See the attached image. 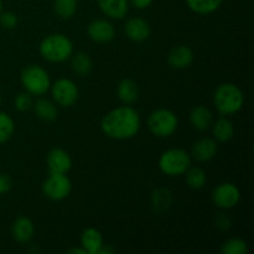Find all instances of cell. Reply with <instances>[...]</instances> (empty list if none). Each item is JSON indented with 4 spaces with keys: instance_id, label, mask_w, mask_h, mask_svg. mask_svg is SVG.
<instances>
[{
    "instance_id": "1",
    "label": "cell",
    "mask_w": 254,
    "mask_h": 254,
    "mask_svg": "<svg viewBox=\"0 0 254 254\" xmlns=\"http://www.w3.org/2000/svg\"><path fill=\"white\" fill-rule=\"evenodd\" d=\"M141 119L138 111L130 106L117 107L109 111L101 121V129L107 138L128 140L140 130Z\"/></svg>"
},
{
    "instance_id": "2",
    "label": "cell",
    "mask_w": 254,
    "mask_h": 254,
    "mask_svg": "<svg viewBox=\"0 0 254 254\" xmlns=\"http://www.w3.org/2000/svg\"><path fill=\"white\" fill-rule=\"evenodd\" d=\"M42 59L51 64L67 61L73 54V44L67 35L56 32L45 37L39 46Z\"/></svg>"
},
{
    "instance_id": "3",
    "label": "cell",
    "mask_w": 254,
    "mask_h": 254,
    "mask_svg": "<svg viewBox=\"0 0 254 254\" xmlns=\"http://www.w3.org/2000/svg\"><path fill=\"white\" fill-rule=\"evenodd\" d=\"M213 103L221 116H232L238 113L245 104V94L235 83L220 84L213 93Z\"/></svg>"
},
{
    "instance_id": "4",
    "label": "cell",
    "mask_w": 254,
    "mask_h": 254,
    "mask_svg": "<svg viewBox=\"0 0 254 254\" xmlns=\"http://www.w3.org/2000/svg\"><path fill=\"white\" fill-rule=\"evenodd\" d=\"M20 81L25 92L36 97L46 94L51 87V78H50L49 72L39 64H30L25 67L20 76Z\"/></svg>"
},
{
    "instance_id": "5",
    "label": "cell",
    "mask_w": 254,
    "mask_h": 254,
    "mask_svg": "<svg viewBox=\"0 0 254 254\" xmlns=\"http://www.w3.org/2000/svg\"><path fill=\"white\" fill-rule=\"evenodd\" d=\"M190 166L191 155L180 148L168 149L159 158V169L170 178L184 175Z\"/></svg>"
},
{
    "instance_id": "6",
    "label": "cell",
    "mask_w": 254,
    "mask_h": 254,
    "mask_svg": "<svg viewBox=\"0 0 254 254\" xmlns=\"http://www.w3.org/2000/svg\"><path fill=\"white\" fill-rule=\"evenodd\" d=\"M178 116L170 109H155L148 117L149 130L158 138H169L178 130Z\"/></svg>"
},
{
    "instance_id": "7",
    "label": "cell",
    "mask_w": 254,
    "mask_h": 254,
    "mask_svg": "<svg viewBox=\"0 0 254 254\" xmlns=\"http://www.w3.org/2000/svg\"><path fill=\"white\" fill-rule=\"evenodd\" d=\"M50 89H51L52 99L60 107L68 108L78 101V87L69 78H59L54 83H51Z\"/></svg>"
},
{
    "instance_id": "8",
    "label": "cell",
    "mask_w": 254,
    "mask_h": 254,
    "mask_svg": "<svg viewBox=\"0 0 254 254\" xmlns=\"http://www.w3.org/2000/svg\"><path fill=\"white\" fill-rule=\"evenodd\" d=\"M42 193L51 201H62L71 193L72 184L66 174H50L42 183Z\"/></svg>"
},
{
    "instance_id": "9",
    "label": "cell",
    "mask_w": 254,
    "mask_h": 254,
    "mask_svg": "<svg viewBox=\"0 0 254 254\" xmlns=\"http://www.w3.org/2000/svg\"><path fill=\"white\" fill-rule=\"evenodd\" d=\"M241 200V191L235 184L221 183L212 191V201L215 206L222 210L236 207Z\"/></svg>"
},
{
    "instance_id": "10",
    "label": "cell",
    "mask_w": 254,
    "mask_h": 254,
    "mask_svg": "<svg viewBox=\"0 0 254 254\" xmlns=\"http://www.w3.org/2000/svg\"><path fill=\"white\" fill-rule=\"evenodd\" d=\"M87 34L92 41L97 44H108L116 37V29L111 21L106 19H96L89 22Z\"/></svg>"
},
{
    "instance_id": "11",
    "label": "cell",
    "mask_w": 254,
    "mask_h": 254,
    "mask_svg": "<svg viewBox=\"0 0 254 254\" xmlns=\"http://www.w3.org/2000/svg\"><path fill=\"white\" fill-rule=\"evenodd\" d=\"M50 174H67L72 168V158L66 150L54 148L49 151L46 158Z\"/></svg>"
},
{
    "instance_id": "12",
    "label": "cell",
    "mask_w": 254,
    "mask_h": 254,
    "mask_svg": "<svg viewBox=\"0 0 254 254\" xmlns=\"http://www.w3.org/2000/svg\"><path fill=\"white\" fill-rule=\"evenodd\" d=\"M124 32L127 37L134 42H143L150 36V25L141 17H130L124 25Z\"/></svg>"
},
{
    "instance_id": "13",
    "label": "cell",
    "mask_w": 254,
    "mask_h": 254,
    "mask_svg": "<svg viewBox=\"0 0 254 254\" xmlns=\"http://www.w3.org/2000/svg\"><path fill=\"white\" fill-rule=\"evenodd\" d=\"M193 51L189 46L179 45L171 49L168 55L169 66L175 69H185L193 62Z\"/></svg>"
},
{
    "instance_id": "14",
    "label": "cell",
    "mask_w": 254,
    "mask_h": 254,
    "mask_svg": "<svg viewBox=\"0 0 254 254\" xmlns=\"http://www.w3.org/2000/svg\"><path fill=\"white\" fill-rule=\"evenodd\" d=\"M97 5L106 16L114 20L124 19L129 10L128 0H97Z\"/></svg>"
},
{
    "instance_id": "15",
    "label": "cell",
    "mask_w": 254,
    "mask_h": 254,
    "mask_svg": "<svg viewBox=\"0 0 254 254\" xmlns=\"http://www.w3.org/2000/svg\"><path fill=\"white\" fill-rule=\"evenodd\" d=\"M218 150L217 141L213 138H201L193 144L192 156L200 163L212 160Z\"/></svg>"
},
{
    "instance_id": "16",
    "label": "cell",
    "mask_w": 254,
    "mask_h": 254,
    "mask_svg": "<svg viewBox=\"0 0 254 254\" xmlns=\"http://www.w3.org/2000/svg\"><path fill=\"white\" fill-rule=\"evenodd\" d=\"M11 235L16 242L22 243V245L29 243L35 235L34 222L29 217H25V216L16 218L12 223Z\"/></svg>"
},
{
    "instance_id": "17",
    "label": "cell",
    "mask_w": 254,
    "mask_h": 254,
    "mask_svg": "<svg viewBox=\"0 0 254 254\" xmlns=\"http://www.w3.org/2000/svg\"><path fill=\"white\" fill-rule=\"evenodd\" d=\"M103 245V236L97 228L89 227L82 232L81 247L86 251L87 254H98Z\"/></svg>"
},
{
    "instance_id": "18",
    "label": "cell",
    "mask_w": 254,
    "mask_h": 254,
    "mask_svg": "<svg viewBox=\"0 0 254 254\" xmlns=\"http://www.w3.org/2000/svg\"><path fill=\"white\" fill-rule=\"evenodd\" d=\"M190 123L196 130H207L213 123L212 112L205 106L195 107L190 112Z\"/></svg>"
},
{
    "instance_id": "19",
    "label": "cell",
    "mask_w": 254,
    "mask_h": 254,
    "mask_svg": "<svg viewBox=\"0 0 254 254\" xmlns=\"http://www.w3.org/2000/svg\"><path fill=\"white\" fill-rule=\"evenodd\" d=\"M117 96L119 101L127 106H131L135 103L139 98V88L138 84L133 79L124 78L117 86Z\"/></svg>"
},
{
    "instance_id": "20",
    "label": "cell",
    "mask_w": 254,
    "mask_h": 254,
    "mask_svg": "<svg viewBox=\"0 0 254 254\" xmlns=\"http://www.w3.org/2000/svg\"><path fill=\"white\" fill-rule=\"evenodd\" d=\"M32 108L37 118L45 122H54L59 116L57 104L47 98H39L32 104Z\"/></svg>"
},
{
    "instance_id": "21",
    "label": "cell",
    "mask_w": 254,
    "mask_h": 254,
    "mask_svg": "<svg viewBox=\"0 0 254 254\" xmlns=\"http://www.w3.org/2000/svg\"><path fill=\"white\" fill-rule=\"evenodd\" d=\"M212 134L215 140L226 143L235 136V127L230 119L222 116L212 123Z\"/></svg>"
},
{
    "instance_id": "22",
    "label": "cell",
    "mask_w": 254,
    "mask_h": 254,
    "mask_svg": "<svg viewBox=\"0 0 254 254\" xmlns=\"http://www.w3.org/2000/svg\"><path fill=\"white\" fill-rule=\"evenodd\" d=\"M69 59H71L72 71L76 74H78V76L86 77L92 72L93 62H92V59L89 57L88 54L79 51L76 52V54H72Z\"/></svg>"
},
{
    "instance_id": "23",
    "label": "cell",
    "mask_w": 254,
    "mask_h": 254,
    "mask_svg": "<svg viewBox=\"0 0 254 254\" xmlns=\"http://www.w3.org/2000/svg\"><path fill=\"white\" fill-rule=\"evenodd\" d=\"M173 203V193L168 189H156L151 193V206L155 213H164Z\"/></svg>"
},
{
    "instance_id": "24",
    "label": "cell",
    "mask_w": 254,
    "mask_h": 254,
    "mask_svg": "<svg viewBox=\"0 0 254 254\" xmlns=\"http://www.w3.org/2000/svg\"><path fill=\"white\" fill-rule=\"evenodd\" d=\"M191 11L198 15H208L220 9L223 0H185Z\"/></svg>"
},
{
    "instance_id": "25",
    "label": "cell",
    "mask_w": 254,
    "mask_h": 254,
    "mask_svg": "<svg viewBox=\"0 0 254 254\" xmlns=\"http://www.w3.org/2000/svg\"><path fill=\"white\" fill-rule=\"evenodd\" d=\"M186 176V184L192 190H200L205 186L206 181H207V176H206L205 170L200 166H190L185 173Z\"/></svg>"
},
{
    "instance_id": "26",
    "label": "cell",
    "mask_w": 254,
    "mask_h": 254,
    "mask_svg": "<svg viewBox=\"0 0 254 254\" xmlns=\"http://www.w3.org/2000/svg\"><path fill=\"white\" fill-rule=\"evenodd\" d=\"M78 7V0H55L54 9L57 16L61 19H71L74 16Z\"/></svg>"
},
{
    "instance_id": "27",
    "label": "cell",
    "mask_w": 254,
    "mask_h": 254,
    "mask_svg": "<svg viewBox=\"0 0 254 254\" xmlns=\"http://www.w3.org/2000/svg\"><path fill=\"white\" fill-rule=\"evenodd\" d=\"M15 133V122L5 112H0V144H4L12 138Z\"/></svg>"
},
{
    "instance_id": "28",
    "label": "cell",
    "mask_w": 254,
    "mask_h": 254,
    "mask_svg": "<svg viewBox=\"0 0 254 254\" xmlns=\"http://www.w3.org/2000/svg\"><path fill=\"white\" fill-rule=\"evenodd\" d=\"M221 252L223 254H246L248 252V245L242 238H230L223 242Z\"/></svg>"
},
{
    "instance_id": "29",
    "label": "cell",
    "mask_w": 254,
    "mask_h": 254,
    "mask_svg": "<svg viewBox=\"0 0 254 254\" xmlns=\"http://www.w3.org/2000/svg\"><path fill=\"white\" fill-rule=\"evenodd\" d=\"M32 104H34L32 96L30 93H27V92H22V93L17 94L14 101L15 109L19 112L29 111L30 108H32Z\"/></svg>"
},
{
    "instance_id": "30",
    "label": "cell",
    "mask_w": 254,
    "mask_h": 254,
    "mask_svg": "<svg viewBox=\"0 0 254 254\" xmlns=\"http://www.w3.org/2000/svg\"><path fill=\"white\" fill-rule=\"evenodd\" d=\"M19 24L17 15L12 11H1L0 14V25L6 30H14Z\"/></svg>"
},
{
    "instance_id": "31",
    "label": "cell",
    "mask_w": 254,
    "mask_h": 254,
    "mask_svg": "<svg viewBox=\"0 0 254 254\" xmlns=\"http://www.w3.org/2000/svg\"><path fill=\"white\" fill-rule=\"evenodd\" d=\"M12 186V181L11 178L6 174H2L0 173V195L2 193H6L7 191H10Z\"/></svg>"
},
{
    "instance_id": "32",
    "label": "cell",
    "mask_w": 254,
    "mask_h": 254,
    "mask_svg": "<svg viewBox=\"0 0 254 254\" xmlns=\"http://www.w3.org/2000/svg\"><path fill=\"white\" fill-rule=\"evenodd\" d=\"M216 226L221 230H227V228L231 227V218L228 217L227 215H223L221 213L220 216H217L216 218Z\"/></svg>"
},
{
    "instance_id": "33",
    "label": "cell",
    "mask_w": 254,
    "mask_h": 254,
    "mask_svg": "<svg viewBox=\"0 0 254 254\" xmlns=\"http://www.w3.org/2000/svg\"><path fill=\"white\" fill-rule=\"evenodd\" d=\"M130 2L134 7H136L139 10H143L150 6L154 2V0H130Z\"/></svg>"
},
{
    "instance_id": "34",
    "label": "cell",
    "mask_w": 254,
    "mask_h": 254,
    "mask_svg": "<svg viewBox=\"0 0 254 254\" xmlns=\"http://www.w3.org/2000/svg\"><path fill=\"white\" fill-rule=\"evenodd\" d=\"M67 253H69V254H87V252L86 251L83 250V248L82 247H73V248H71V250H68L67 251Z\"/></svg>"
},
{
    "instance_id": "35",
    "label": "cell",
    "mask_w": 254,
    "mask_h": 254,
    "mask_svg": "<svg viewBox=\"0 0 254 254\" xmlns=\"http://www.w3.org/2000/svg\"><path fill=\"white\" fill-rule=\"evenodd\" d=\"M1 11H2V1L0 0V14H1Z\"/></svg>"
},
{
    "instance_id": "36",
    "label": "cell",
    "mask_w": 254,
    "mask_h": 254,
    "mask_svg": "<svg viewBox=\"0 0 254 254\" xmlns=\"http://www.w3.org/2000/svg\"><path fill=\"white\" fill-rule=\"evenodd\" d=\"M0 104H1V94H0Z\"/></svg>"
}]
</instances>
